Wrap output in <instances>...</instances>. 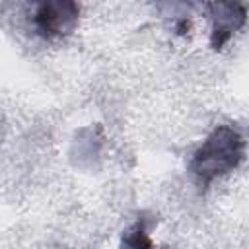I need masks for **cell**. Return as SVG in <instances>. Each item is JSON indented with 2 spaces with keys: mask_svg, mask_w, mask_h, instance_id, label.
I'll return each instance as SVG.
<instances>
[{
  "mask_svg": "<svg viewBox=\"0 0 249 249\" xmlns=\"http://www.w3.org/2000/svg\"><path fill=\"white\" fill-rule=\"evenodd\" d=\"M121 249H154V245L146 233L144 224L136 222L132 228H128L124 231L123 241H121Z\"/></svg>",
  "mask_w": 249,
  "mask_h": 249,
  "instance_id": "4",
  "label": "cell"
},
{
  "mask_svg": "<svg viewBox=\"0 0 249 249\" xmlns=\"http://www.w3.org/2000/svg\"><path fill=\"white\" fill-rule=\"evenodd\" d=\"M243 136L233 126L220 124L193 154L189 169L202 183H210L218 175H224L237 167L243 158Z\"/></svg>",
  "mask_w": 249,
  "mask_h": 249,
  "instance_id": "1",
  "label": "cell"
},
{
  "mask_svg": "<svg viewBox=\"0 0 249 249\" xmlns=\"http://www.w3.org/2000/svg\"><path fill=\"white\" fill-rule=\"evenodd\" d=\"M78 21V6L74 2L66 0H53V2H43L37 6L33 23L39 35L53 39V37H62L74 29Z\"/></svg>",
  "mask_w": 249,
  "mask_h": 249,
  "instance_id": "2",
  "label": "cell"
},
{
  "mask_svg": "<svg viewBox=\"0 0 249 249\" xmlns=\"http://www.w3.org/2000/svg\"><path fill=\"white\" fill-rule=\"evenodd\" d=\"M208 8L212 10V19H214L210 43L214 49H220L224 43L230 41L231 33L239 25H243L245 8L241 4H210Z\"/></svg>",
  "mask_w": 249,
  "mask_h": 249,
  "instance_id": "3",
  "label": "cell"
}]
</instances>
